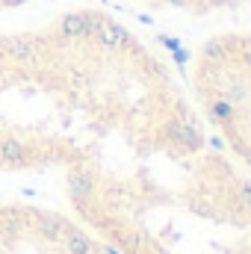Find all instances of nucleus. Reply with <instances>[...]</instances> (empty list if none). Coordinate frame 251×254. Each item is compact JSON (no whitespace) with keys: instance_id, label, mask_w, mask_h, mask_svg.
I'll return each mask as SVG.
<instances>
[{"instance_id":"f03ea898","label":"nucleus","mask_w":251,"mask_h":254,"mask_svg":"<svg viewBox=\"0 0 251 254\" xmlns=\"http://www.w3.org/2000/svg\"><path fill=\"white\" fill-rule=\"evenodd\" d=\"M0 254H113L86 225L33 201H0Z\"/></svg>"},{"instance_id":"39448f33","label":"nucleus","mask_w":251,"mask_h":254,"mask_svg":"<svg viewBox=\"0 0 251 254\" xmlns=\"http://www.w3.org/2000/svg\"><path fill=\"white\" fill-rule=\"evenodd\" d=\"M234 198H237V204L240 207H246V210H251V181H237L234 184Z\"/></svg>"},{"instance_id":"f257e3e1","label":"nucleus","mask_w":251,"mask_h":254,"mask_svg":"<svg viewBox=\"0 0 251 254\" xmlns=\"http://www.w3.org/2000/svg\"><path fill=\"white\" fill-rule=\"evenodd\" d=\"M142 42L101 9H68L0 33V175L92 166L107 139L142 136L148 104L130 101Z\"/></svg>"},{"instance_id":"0eeeda50","label":"nucleus","mask_w":251,"mask_h":254,"mask_svg":"<svg viewBox=\"0 0 251 254\" xmlns=\"http://www.w3.org/2000/svg\"><path fill=\"white\" fill-rule=\"evenodd\" d=\"M24 3H30V0H0V15H3V12H15V9H21Z\"/></svg>"},{"instance_id":"20e7f679","label":"nucleus","mask_w":251,"mask_h":254,"mask_svg":"<svg viewBox=\"0 0 251 254\" xmlns=\"http://www.w3.org/2000/svg\"><path fill=\"white\" fill-rule=\"evenodd\" d=\"M222 98H228L234 107H240V104H246L251 98V86L246 80H231V83L225 86V95H222Z\"/></svg>"},{"instance_id":"423d86ee","label":"nucleus","mask_w":251,"mask_h":254,"mask_svg":"<svg viewBox=\"0 0 251 254\" xmlns=\"http://www.w3.org/2000/svg\"><path fill=\"white\" fill-rule=\"evenodd\" d=\"M204 57H207V60H225V57H228V48H225V42H222V39H213V42H207V45H204Z\"/></svg>"},{"instance_id":"6e6552de","label":"nucleus","mask_w":251,"mask_h":254,"mask_svg":"<svg viewBox=\"0 0 251 254\" xmlns=\"http://www.w3.org/2000/svg\"><path fill=\"white\" fill-rule=\"evenodd\" d=\"M243 63L251 68V42H249V48H246V54H243Z\"/></svg>"},{"instance_id":"7ed1b4c3","label":"nucleus","mask_w":251,"mask_h":254,"mask_svg":"<svg viewBox=\"0 0 251 254\" xmlns=\"http://www.w3.org/2000/svg\"><path fill=\"white\" fill-rule=\"evenodd\" d=\"M207 116H210V122H213V125L228 127L234 119H237V107H234L228 98H216V101H210V104H207Z\"/></svg>"}]
</instances>
